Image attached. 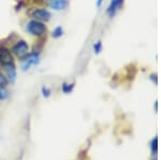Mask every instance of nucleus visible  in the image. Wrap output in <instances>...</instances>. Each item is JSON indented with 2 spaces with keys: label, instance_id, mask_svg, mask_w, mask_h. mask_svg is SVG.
Here are the masks:
<instances>
[{
  "label": "nucleus",
  "instance_id": "nucleus-1",
  "mask_svg": "<svg viewBox=\"0 0 161 160\" xmlns=\"http://www.w3.org/2000/svg\"><path fill=\"white\" fill-rule=\"evenodd\" d=\"M26 30H27V32L30 33L31 36H35V37L41 38L46 33V26L42 22H39V20L32 19L27 24Z\"/></svg>",
  "mask_w": 161,
  "mask_h": 160
},
{
  "label": "nucleus",
  "instance_id": "nucleus-2",
  "mask_svg": "<svg viewBox=\"0 0 161 160\" xmlns=\"http://www.w3.org/2000/svg\"><path fill=\"white\" fill-rule=\"evenodd\" d=\"M11 53L16 56L19 60H23L29 54V45L25 40H19L12 46Z\"/></svg>",
  "mask_w": 161,
  "mask_h": 160
},
{
  "label": "nucleus",
  "instance_id": "nucleus-3",
  "mask_svg": "<svg viewBox=\"0 0 161 160\" xmlns=\"http://www.w3.org/2000/svg\"><path fill=\"white\" fill-rule=\"evenodd\" d=\"M40 63V53L38 52H31L22 60V70L26 72L32 66H36Z\"/></svg>",
  "mask_w": 161,
  "mask_h": 160
},
{
  "label": "nucleus",
  "instance_id": "nucleus-4",
  "mask_svg": "<svg viewBox=\"0 0 161 160\" xmlns=\"http://www.w3.org/2000/svg\"><path fill=\"white\" fill-rule=\"evenodd\" d=\"M10 63H14L13 54L9 48L4 47V46H0V64L1 66H6V64Z\"/></svg>",
  "mask_w": 161,
  "mask_h": 160
},
{
  "label": "nucleus",
  "instance_id": "nucleus-5",
  "mask_svg": "<svg viewBox=\"0 0 161 160\" xmlns=\"http://www.w3.org/2000/svg\"><path fill=\"white\" fill-rule=\"evenodd\" d=\"M31 17L39 22H47L51 19V12L46 9H35L31 13Z\"/></svg>",
  "mask_w": 161,
  "mask_h": 160
},
{
  "label": "nucleus",
  "instance_id": "nucleus-6",
  "mask_svg": "<svg viewBox=\"0 0 161 160\" xmlns=\"http://www.w3.org/2000/svg\"><path fill=\"white\" fill-rule=\"evenodd\" d=\"M2 67H3L7 80L10 83H14L15 80H16V67H15V64L10 63V64H6V66H2Z\"/></svg>",
  "mask_w": 161,
  "mask_h": 160
},
{
  "label": "nucleus",
  "instance_id": "nucleus-7",
  "mask_svg": "<svg viewBox=\"0 0 161 160\" xmlns=\"http://www.w3.org/2000/svg\"><path fill=\"white\" fill-rule=\"evenodd\" d=\"M50 8L56 11H60L64 10L68 7V1L67 0H50Z\"/></svg>",
  "mask_w": 161,
  "mask_h": 160
},
{
  "label": "nucleus",
  "instance_id": "nucleus-8",
  "mask_svg": "<svg viewBox=\"0 0 161 160\" xmlns=\"http://www.w3.org/2000/svg\"><path fill=\"white\" fill-rule=\"evenodd\" d=\"M119 8H121V7L119 6L117 0H112L110 6L108 8V10H106V13H108V15L110 17H114V15L116 14V12H117V10Z\"/></svg>",
  "mask_w": 161,
  "mask_h": 160
},
{
  "label": "nucleus",
  "instance_id": "nucleus-9",
  "mask_svg": "<svg viewBox=\"0 0 161 160\" xmlns=\"http://www.w3.org/2000/svg\"><path fill=\"white\" fill-rule=\"evenodd\" d=\"M74 89V83H67V82H64L61 84V90L64 94L68 95L70 92H72V90Z\"/></svg>",
  "mask_w": 161,
  "mask_h": 160
},
{
  "label": "nucleus",
  "instance_id": "nucleus-10",
  "mask_svg": "<svg viewBox=\"0 0 161 160\" xmlns=\"http://www.w3.org/2000/svg\"><path fill=\"white\" fill-rule=\"evenodd\" d=\"M150 151H152V154L153 156H156L157 155V152H158V138L155 136L154 139L150 142Z\"/></svg>",
  "mask_w": 161,
  "mask_h": 160
},
{
  "label": "nucleus",
  "instance_id": "nucleus-11",
  "mask_svg": "<svg viewBox=\"0 0 161 160\" xmlns=\"http://www.w3.org/2000/svg\"><path fill=\"white\" fill-rule=\"evenodd\" d=\"M10 97V91L7 87H0V101H6Z\"/></svg>",
  "mask_w": 161,
  "mask_h": 160
},
{
  "label": "nucleus",
  "instance_id": "nucleus-12",
  "mask_svg": "<svg viewBox=\"0 0 161 160\" xmlns=\"http://www.w3.org/2000/svg\"><path fill=\"white\" fill-rule=\"evenodd\" d=\"M62 35H64V29H62L61 26H57L55 29L53 30V32H52V37L55 39H59L60 37H62Z\"/></svg>",
  "mask_w": 161,
  "mask_h": 160
},
{
  "label": "nucleus",
  "instance_id": "nucleus-13",
  "mask_svg": "<svg viewBox=\"0 0 161 160\" xmlns=\"http://www.w3.org/2000/svg\"><path fill=\"white\" fill-rule=\"evenodd\" d=\"M9 84V81L7 80L6 75L0 71V87H7Z\"/></svg>",
  "mask_w": 161,
  "mask_h": 160
},
{
  "label": "nucleus",
  "instance_id": "nucleus-14",
  "mask_svg": "<svg viewBox=\"0 0 161 160\" xmlns=\"http://www.w3.org/2000/svg\"><path fill=\"white\" fill-rule=\"evenodd\" d=\"M101 51H102V43H101L100 41H98V42H96L95 45H93V52H95L96 54H99Z\"/></svg>",
  "mask_w": 161,
  "mask_h": 160
},
{
  "label": "nucleus",
  "instance_id": "nucleus-15",
  "mask_svg": "<svg viewBox=\"0 0 161 160\" xmlns=\"http://www.w3.org/2000/svg\"><path fill=\"white\" fill-rule=\"evenodd\" d=\"M41 91H42L43 97L48 98V97L51 96V89H50V88H47L46 86H43L42 88H41Z\"/></svg>",
  "mask_w": 161,
  "mask_h": 160
},
{
  "label": "nucleus",
  "instance_id": "nucleus-16",
  "mask_svg": "<svg viewBox=\"0 0 161 160\" xmlns=\"http://www.w3.org/2000/svg\"><path fill=\"white\" fill-rule=\"evenodd\" d=\"M149 79L152 80L153 82H154V84H157V74H155V73L150 74V77H149Z\"/></svg>",
  "mask_w": 161,
  "mask_h": 160
},
{
  "label": "nucleus",
  "instance_id": "nucleus-17",
  "mask_svg": "<svg viewBox=\"0 0 161 160\" xmlns=\"http://www.w3.org/2000/svg\"><path fill=\"white\" fill-rule=\"evenodd\" d=\"M104 1V0H97V7L100 8L101 6H102V2Z\"/></svg>",
  "mask_w": 161,
  "mask_h": 160
},
{
  "label": "nucleus",
  "instance_id": "nucleus-18",
  "mask_svg": "<svg viewBox=\"0 0 161 160\" xmlns=\"http://www.w3.org/2000/svg\"><path fill=\"white\" fill-rule=\"evenodd\" d=\"M117 1H118L119 6H120V7H123V4H124V0H117Z\"/></svg>",
  "mask_w": 161,
  "mask_h": 160
},
{
  "label": "nucleus",
  "instance_id": "nucleus-19",
  "mask_svg": "<svg viewBox=\"0 0 161 160\" xmlns=\"http://www.w3.org/2000/svg\"><path fill=\"white\" fill-rule=\"evenodd\" d=\"M153 160H157V159H156V158H154V159H153Z\"/></svg>",
  "mask_w": 161,
  "mask_h": 160
}]
</instances>
